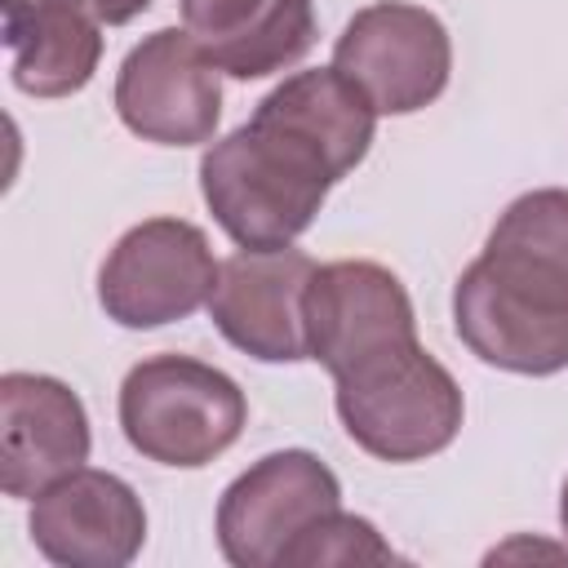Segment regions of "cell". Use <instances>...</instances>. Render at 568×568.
I'll return each instance as SVG.
<instances>
[{
    "instance_id": "cell-2",
    "label": "cell",
    "mask_w": 568,
    "mask_h": 568,
    "mask_svg": "<svg viewBox=\"0 0 568 568\" xmlns=\"http://www.w3.org/2000/svg\"><path fill=\"white\" fill-rule=\"evenodd\" d=\"M337 169L293 124L253 111L200 160V191L213 222L240 248L293 244L320 213Z\"/></svg>"
},
{
    "instance_id": "cell-16",
    "label": "cell",
    "mask_w": 568,
    "mask_h": 568,
    "mask_svg": "<svg viewBox=\"0 0 568 568\" xmlns=\"http://www.w3.org/2000/svg\"><path fill=\"white\" fill-rule=\"evenodd\" d=\"M395 550L382 541V532L359 519V515H346L342 506L328 510L324 519H315L280 559V568H359V564H390Z\"/></svg>"
},
{
    "instance_id": "cell-15",
    "label": "cell",
    "mask_w": 568,
    "mask_h": 568,
    "mask_svg": "<svg viewBox=\"0 0 568 568\" xmlns=\"http://www.w3.org/2000/svg\"><path fill=\"white\" fill-rule=\"evenodd\" d=\"M315 44V0H271L244 31L209 44L213 62L235 80H262L302 62Z\"/></svg>"
},
{
    "instance_id": "cell-6",
    "label": "cell",
    "mask_w": 568,
    "mask_h": 568,
    "mask_svg": "<svg viewBox=\"0 0 568 568\" xmlns=\"http://www.w3.org/2000/svg\"><path fill=\"white\" fill-rule=\"evenodd\" d=\"M115 111L155 146H200L222 120V67L186 27L142 36L115 75Z\"/></svg>"
},
{
    "instance_id": "cell-9",
    "label": "cell",
    "mask_w": 568,
    "mask_h": 568,
    "mask_svg": "<svg viewBox=\"0 0 568 568\" xmlns=\"http://www.w3.org/2000/svg\"><path fill=\"white\" fill-rule=\"evenodd\" d=\"M311 253L293 244L275 248H235L217 266V284L209 297V315L217 333L262 359V364H297L311 359L306 351V320L302 297L311 284Z\"/></svg>"
},
{
    "instance_id": "cell-3",
    "label": "cell",
    "mask_w": 568,
    "mask_h": 568,
    "mask_svg": "<svg viewBox=\"0 0 568 568\" xmlns=\"http://www.w3.org/2000/svg\"><path fill=\"white\" fill-rule=\"evenodd\" d=\"M333 382L342 430L382 462H426L462 430V386L417 337L364 355Z\"/></svg>"
},
{
    "instance_id": "cell-18",
    "label": "cell",
    "mask_w": 568,
    "mask_h": 568,
    "mask_svg": "<svg viewBox=\"0 0 568 568\" xmlns=\"http://www.w3.org/2000/svg\"><path fill=\"white\" fill-rule=\"evenodd\" d=\"M93 4V13L106 22V27H124V22H133L151 0H89Z\"/></svg>"
},
{
    "instance_id": "cell-5",
    "label": "cell",
    "mask_w": 568,
    "mask_h": 568,
    "mask_svg": "<svg viewBox=\"0 0 568 568\" xmlns=\"http://www.w3.org/2000/svg\"><path fill=\"white\" fill-rule=\"evenodd\" d=\"M209 235L182 217L129 226L98 271V302L120 328H160L195 315L217 284Z\"/></svg>"
},
{
    "instance_id": "cell-1",
    "label": "cell",
    "mask_w": 568,
    "mask_h": 568,
    "mask_svg": "<svg viewBox=\"0 0 568 568\" xmlns=\"http://www.w3.org/2000/svg\"><path fill=\"white\" fill-rule=\"evenodd\" d=\"M453 324L493 368L524 377L568 368V191L541 186L506 204L453 288Z\"/></svg>"
},
{
    "instance_id": "cell-11",
    "label": "cell",
    "mask_w": 568,
    "mask_h": 568,
    "mask_svg": "<svg viewBox=\"0 0 568 568\" xmlns=\"http://www.w3.org/2000/svg\"><path fill=\"white\" fill-rule=\"evenodd\" d=\"M27 528L49 564L124 568L146 541V510L120 475L80 466L36 497Z\"/></svg>"
},
{
    "instance_id": "cell-13",
    "label": "cell",
    "mask_w": 568,
    "mask_h": 568,
    "mask_svg": "<svg viewBox=\"0 0 568 568\" xmlns=\"http://www.w3.org/2000/svg\"><path fill=\"white\" fill-rule=\"evenodd\" d=\"M13 84L31 98L80 93L102 58V18L89 0H0Z\"/></svg>"
},
{
    "instance_id": "cell-10",
    "label": "cell",
    "mask_w": 568,
    "mask_h": 568,
    "mask_svg": "<svg viewBox=\"0 0 568 568\" xmlns=\"http://www.w3.org/2000/svg\"><path fill=\"white\" fill-rule=\"evenodd\" d=\"M302 320H306V351L328 377L346 373L364 355L417 337L413 302L408 288L399 284L395 271L377 262H324L311 271L306 297H302Z\"/></svg>"
},
{
    "instance_id": "cell-14",
    "label": "cell",
    "mask_w": 568,
    "mask_h": 568,
    "mask_svg": "<svg viewBox=\"0 0 568 568\" xmlns=\"http://www.w3.org/2000/svg\"><path fill=\"white\" fill-rule=\"evenodd\" d=\"M257 111L306 133L328 155L337 178H346L368 155L373 129H377V106L337 67H315V71L288 75L257 102Z\"/></svg>"
},
{
    "instance_id": "cell-4",
    "label": "cell",
    "mask_w": 568,
    "mask_h": 568,
    "mask_svg": "<svg viewBox=\"0 0 568 568\" xmlns=\"http://www.w3.org/2000/svg\"><path fill=\"white\" fill-rule=\"evenodd\" d=\"M248 422L244 390L222 368L191 355H151L124 373V439L160 466L195 470L222 457Z\"/></svg>"
},
{
    "instance_id": "cell-19",
    "label": "cell",
    "mask_w": 568,
    "mask_h": 568,
    "mask_svg": "<svg viewBox=\"0 0 568 568\" xmlns=\"http://www.w3.org/2000/svg\"><path fill=\"white\" fill-rule=\"evenodd\" d=\"M559 524H564V537H568V479H564V493H559Z\"/></svg>"
},
{
    "instance_id": "cell-7",
    "label": "cell",
    "mask_w": 568,
    "mask_h": 568,
    "mask_svg": "<svg viewBox=\"0 0 568 568\" xmlns=\"http://www.w3.org/2000/svg\"><path fill=\"white\" fill-rule=\"evenodd\" d=\"M333 67L377 106V115H413L444 93L453 40L430 9L377 0L342 27Z\"/></svg>"
},
{
    "instance_id": "cell-8",
    "label": "cell",
    "mask_w": 568,
    "mask_h": 568,
    "mask_svg": "<svg viewBox=\"0 0 568 568\" xmlns=\"http://www.w3.org/2000/svg\"><path fill=\"white\" fill-rule=\"evenodd\" d=\"M342 506L337 475L306 448L266 453L217 501V546L235 568H280L284 550Z\"/></svg>"
},
{
    "instance_id": "cell-12",
    "label": "cell",
    "mask_w": 568,
    "mask_h": 568,
    "mask_svg": "<svg viewBox=\"0 0 568 568\" xmlns=\"http://www.w3.org/2000/svg\"><path fill=\"white\" fill-rule=\"evenodd\" d=\"M89 462V413L80 395L44 373L0 377V488L40 497Z\"/></svg>"
},
{
    "instance_id": "cell-17",
    "label": "cell",
    "mask_w": 568,
    "mask_h": 568,
    "mask_svg": "<svg viewBox=\"0 0 568 568\" xmlns=\"http://www.w3.org/2000/svg\"><path fill=\"white\" fill-rule=\"evenodd\" d=\"M271 0H182V27L195 31L204 44L231 40L244 31Z\"/></svg>"
}]
</instances>
